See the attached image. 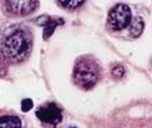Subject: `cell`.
Instances as JSON below:
<instances>
[{
  "instance_id": "1",
  "label": "cell",
  "mask_w": 152,
  "mask_h": 128,
  "mask_svg": "<svg viewBox=\"0 0 152 128\" xmlns=\"http://www.w3.org/2000/svg\"><path fill=\"white\" fill-rule=\"evenodd\" d=\"M32 48L31 35L22 28L9 29L1 39L3 55L14 62L23 61Z\"/></svg>"
},
{
  "instance_id": "2",
  "label": "cell",
  "mask_w": 152,
  "mask_h": 128,
  "mask_svg": "<svg viewBox=\"0 0 152 128\" xmlns=\"http://www.w3.org/2000/svg\"><path fill=\"white\" fill-rule=\"evenodd\" d=\"M100 77L99 66L90 59H82L77 62L73 70L74 83L83 89L93 88Z\"/></svg>"
},
{
  "instance_id": "3",
  "label": "cell",
  "mask_w": 152,
  "mask_h": 128,
  "mask_svg": "<svg viewBox=\"0 0 152 128\" xmlns=\"http://www.w3.org/2000/svg\"><path fill=\"white\" fill-rule=\"evenodd\" d=\"M132 21V11L125 4H117L113 6L108 14V26L113 31H122L128 27Z\"/></svg>"
},
{
  "instance_id": "4",
  "label": "cell",
  "mask_w": 152,
  "mask_h": 128,
  "mask_svg": "<svg viewBox=\"0 0 152 128\" xmlns=\"http://www.w3.org/2000/svg\"><path fill=\"white\" fill-rule=\"evenodd\" d=\"M35 115L42 122L53 126H56L62 121V111L54 102H48L40 106L37 110Z\"/></svg>"
},
{
  "instance_id": "5",
  "label": "cell",
  "mask_w": 152,
  "mask_h": 128,
  "mask_svg": "<svg viewBox=\"0 0 152 128\" xmlns=\"http://www.w3.org/2000/svg\"><path fill=\"white\" fill-rule=\"evenodd\" d=\"M5 6L10 14L24 16L38 7V0H5Z\"/></svg>"
},
{
  "instance_id": "6",
  "label": "cell",
  "mask_w": 152,
  "mask_h": 128,
  "mask_svg": "<svg viewBox=\"0 0 152 128\" xmlns=\"http://www.w3.org/2000/svg\"><path fill=\"white\" fill-rule=\"evenodd\" d=\"M40 18L44 20V23H42L44 26V39L50 38V35L53 34V32L56 29L57 26L62 24L63 22H65L62 18H50L48 16H43Z\"/></svg>"
},
{
  "instance_id": "7",
  "label": "cell",
  "mask_w": 152,
  "mask_h": 128,
  "mask_svg": "<svg viewBox=\"0 0 152 128\" xmlns=\"http://www.w3.org/2000/svg\"><path fill=\"white\" fill-rule=\"evenodd\" d=\"M144 26H145V23H144V20L141 17H139V16L133 17L130 23H129V32H130V34L133 37H139L144 32Z\"/></svg>"
},
{
  "instance_id": "8",
  "label": "cell",
  "mask_w": 152,
  "mask_h": 128,
  "mask_svg": "<svg viewBox=\"0 0 152 128\" xmlns=\"http://www.w3.org/2000/svg\"><path fill=\"white\" fill-rule=\"evenodd\" d=\"M21 120L17 116L0 117V128H21Z\"/></svg>"
},
{
  "instance_id": "9",
  "label": "cell",
  "mask_w": 152,
  "mask_h": 128,
  "mask_svg": "<svg viewBox=\"0 0 152 128\" xmlns=\"http://www.w3.org/2000/svg\"><path fill=\"white\" fill-rule=\"evenodd\" d=\"M58 1L63 7L72 10V9H75V7L80 6L84 3V0H58Z\"/></svg>"
},
{
  "instance_id": "10",
  "label": "cell",
  "mask_w": 152,
  "mask_h": 128,
  "mask_svg": "<svg viewBox=\"0 0 152 128\" xmlns=\"http://www.w3.org/2000/svg\"><path fill=\"white\" fill-rule=\"evenodd\" d=\"M124 67L121 66V65H116V66H113L112 70H111V73H112V77L113 78H116V79H119L122 78V77L124 76Z\"/></svg>"
},
{
  "instance_id": "11",
  "label": "cell",
  "mask_w": 152,
  "mask_h": 128,
  "mask_svg": "<svg viewBox=\"0 0 152 128\" xmlns=\"http://www.w3.org/2000/svg\"><path fill=\"white\" fill-rule=\"evenodd\" d=\"M32 107H33V101H32L31 99H24V100H22L21 109H22L23 112H28Z\"/></svg>"
},
{
  "instance_id": "12",
  "label": "cell",
  "mask_w": 152,
  "mask_h": 128,
  "mask_svg": "<svg viewBox=\"0 0 152 128\" xmlns=\"http://www.w3.org/2000/svg\"><path fill=\"white\" fill-rule=\"evenodd\" d=\"M71 128H75V127H71Z\"/></svg>"
}]
</instances>
